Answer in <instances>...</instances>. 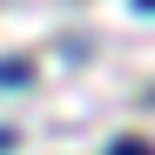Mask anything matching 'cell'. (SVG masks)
I'll use <instances>...</instances> for the list:
<instances>
[{
	"label": "cell",
	"instance_id": "obj_3",
	"mask_svg": "<svg viewBox=\"0 0 155 155\" xmlns=\"http://www.w3.org/2000/svg\"><path fill=\"white\" fill-rule=\"evenodd\" d=\"M7 148H14V128H0V155H7Z\"/></svg>",
	"mask_w": 155,
	"mask_h": 155
},
{
	"label": "cell",
	"instance_id": "obj_2",
	"mask_svg": "<svg viewBox=\"0 0 155 155\" xmlns=\"http://www.w3.org/2000/svg\"><path fill=\"white\" fill-rule=\"evenodd\" d=\"M108 155H155V148H148V142H115Z\"/></svg>",
	"mask_w": 155,
	"mask_h": 155
},
{
	"label": "cell",
	"instance_id": "obj_1",
	"mask_svg": "<svg viewBox=\"0 0 155 155\" xmlns=\"http://www.w3.org/2000/svg\"><path fill=\"white\" fill-rule=\"evenodd\" d=\"M27 81H34L27 61H0V88H27Z\"/></svg>",
	"mask_w": 155,
	"mask_h": 155
},
{
	"label": "cell",
	"instance_id": "obj_4",
	"mask_svg": "<svg viewBox=\"0 0 155 155\" xmlns=\"http://www.w3.org/2000/svg\"><path fill=\"white\" fill-rule=\"evenodd\" d=\"M135 7H142V14H155V0H135Z\"/></svg>",
	"mask_w": 155,
	"mask_h": 155
}]
</instances>
